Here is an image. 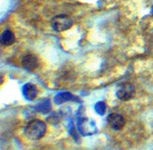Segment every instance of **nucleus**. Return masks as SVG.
<instances>
[{"label":"nucleus","instance_id":"f257e3e1","mask_svg":"<svg viewBox=\"0 0 153 150\" xmlns=\"http://www.w3.org/2000/svg\"><path fill=\"white\" fill-rule=\"evenodd\" d=\"M47 126L46 123L42 120H33L26 125L24 132L29 139L38 140L45 135Z\"/></svg>","mask_w":153,"mask_h":150},{"label":"nucleus","instance_id":"f03ea898","mask_svg":"<svg viewBox=\"0 0 153 150\" xmlns=\"http://www.w3.org/2000/svg\"><path fill=\"white\" fill-rule=\"evenodd\" d=\"M73 25V20L71 17L67 16V15H58L54 17L52 20V27L55 31L57 32H63L71 28Z\"/></svg>","mask_w":153,"mask_h":150},{"label":"nucleus","instance_id":"7ed1b4c3","mask_svg":"<svg viewBox=\"0 0 153 150\" xmlns=\"http://www.w3.org/2000/svg\"><path fill=\"white\" fill-rule=\"evenodd\" d=\"M79 130L82 135H91L94 132H97V126L96 123L91 119L84 118L79 121Z\"/></svg>","mask_w":153,"mask_h":150},{"label":"nucleus","instance_id":"20e7f679","mask_svg":"<svg viewBox=\"0 0 153 150\" xmlns=\"http://www.w3.org/2000/svg\"><path fill=\"white\" fill-rule=\"evenodd\" d=\"M134 88L130 84H123L118 88L116 91V97L121 100H129L134 96Z\"/></svg>","mask_w":153,"mask_h":150},{"label":"nucleus","instance_id":"39448f33","mask_svg":"<svg viewBox=\"0 0 153 150\" xmlns=\"http://www.w3.org/2000/svg\"><path fill=\"white\" fill-rule=\"evenodd\" d=\"M108 123L112 129L120 130L124 126L125 119L123 116L121 114H119V113H111L108 117Z\"/></svg>","mask_w":153,"mask_h":150},{"label":"nucleus","instance_id":"423d86ee","mask_svg":"<svg viewBox=\"0 0 153 150\" xmlns=\"http://www.w3.org/2000/svg\"><path fill=\"white\" fill-rule=\"evenodd\" d=\"M22 65L24 68L26 70H28V71H34L39 65L38 59L34 56V55H31V54L26 55V56H24L22 59Z\"/></svg>","mask_w":153,"mask_h":150},{"label":"nucleus","instance_id":"0eeeda50","mask_svg":"<svg viewBox=\"0 0 153 150\" xmlns=\"http://www.w3.org/2000/svg\"><path fill=\"white\" fill-rule=\"evenodd\" d=\"M38 90L34 85L32 84H26L23 88V94L28 100H34L37 97Z\"/></svg>","mask_w":153,"mask_h":150},{"label":"nucleus","instance_id":"6e6552de","mask_svg":"<svg viewBox=\"0 0 153 150\" xmlns=\"http://www.w3.org/2000/svg\"><path fill=\"white\" fill-rule=\"evenodd\" d=\"M1 43L4 46H10L15 42V36L13 34V32L10 30H6L2 33L1 35Z\"/></svg>","mask_w":153,"mask_h":150},{"label":"nucleus","instance_id":"1a4fd4ad","mask_svg":"<svg viewBox=\"0 0 153 150\" xmlns=\"http://www.w3.org/2000/svg\"><path fill=\"white\" fill-rule=\"evenodd\" d=\"M73 99H76L73 94L69 93H61L55 97V102L57 103H62L64 102H68V100H73Z\"/></svg>","mask_w":153,"mask_h":150},{"label":"nucleus","instance_id":"9d476101","mask_svg":"<svg viewBox=\"0 0 153 150\" xmlns=\"http://www.w3.org/2000/svg\"><path fill=\"white\" fill-rule=\"evenodd\" d=\"M94 109L100 115H102L105 112V103L103 102H99L94 105Z\"/></svg>","mask_w":153,"mask_h":150},{"label":"nucleus","instance_id":"9b49d317","mask_svg":"<svg viewBox=\"0 0 153 150\" xmlns=\"http://www.w3.org/2000/svg\"><path fill=\"white\" fill-rule=\"evenodd\" d=\"M37 109L41 112H47L49 109H50V102H49V100H45L44 102L39 105V108Z\"/></svg>","mask_w":153,"mask_h":150}]
</instances>
